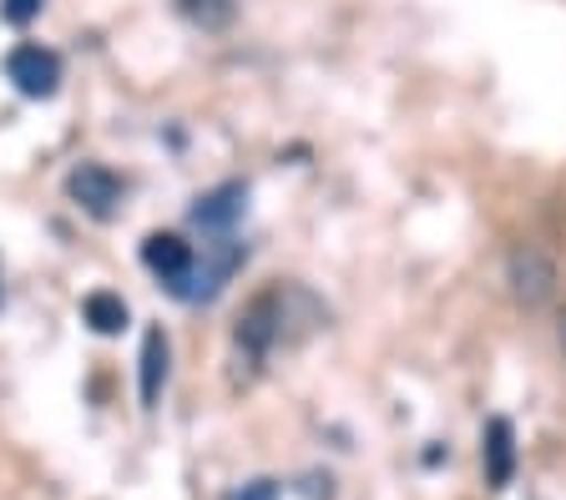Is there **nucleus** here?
I'll return each instance as SVG.
<instances>
[{
    "label": "nucleus",
    "mask_w": 566,
    "mask_h": 500,
    "mask_svg": "<svg viewBox=\"0 0 566 500\" xmlns=\"http://www.w3.org/2000/svg\"><path fill=\"white\" fill-rule=\"evenodd\" d=\"M506 284H511V294H516V304L542 309L546 298L556 294V258L542 243H516V248L506 253Z\"/></svg>",
    "instance_id": "obj_1"
},
{
    "label": "nucleus",
    "mask_w": 566,
    "mask_h": 500,
    "mask_svg": "<svg viewBox=\"0 0 566 500\" xmlns=\"http://www.w3.org/2000/svg\"><path fill=\"white\" fill-rule=\"evenodd\" d=\"M6 76L15 82L21 96H51L61 82V61L41 46H15L11 56H6Z\"/></svg>",
    "instance_id": "obj_2"
},
{
    "label": "nucleus",
    "mask_w": 566,
    "mask_h": 500,
    "mask_svg": "<svg viewBox=\"0 0 566 500\" xmlns=\"http://www.w3.org/2000/svg\"><path fill=\"white\" fill-rule=\"evenodd\" d=\"M71 198L86 208L92 217H112L117 213V198H122V182L106 172V167H96V162H86V167H76L71 172Z\"/></svg>",
    "instance_id": "obj_3"
},
{
    "label": "nucleus",
    "mask_w": 566,
    "mask_h": 500,
    "mask_svg": "<svg viewBox=\"0 0 566 500\" xmlns=\"http://www.w3.org/2000/svg\"><path fill=\"white\" fill-rule=\"evenodd\" d=\"M142 258H147V268H153V274H163L172 288L192 274V248L177 238V233H153V238L142 243Z\"/></svg>",
    "instance_id": "obj_4"
},
{
    "label": "nucleus",
    "mask_w": 566,
    "mask_h": 500,
    "mask_svg": "<svg viewBox=\"0 0 566 500\" xmlns=\"http://www.w3.org/2000/svg\"><path fill=\"white\" fill-rule=\"evenodd\" d=\"M481 460H485V480H491V486H506L511 470H516V435H511L506 419H491V425H485Z\"/></svg>",
    "instance_id": "obj_5"
},
{
    "label": "nucleus",
    "mask_w": 566,
    "mask_h": 500,
    "mask_svg": "<svg viewBox=\"0 0 566 500\" xmlns=\"http://www.w3.org/2000/svg\"><path fill=\"white\" fill-rule=\"evenodd\" d=\"M163 384H167V333L147 329V339H142V400L157 405Z\"/></svg>",
    "instance_id": "obj_6"
},
{
    "label": "nucleus",
    "mask_w": 566,
    "mask_h": 500,
    "mask_svg": "<svg viewBox=\"0 0 566 500\" xmlns=\"http://www.w3.org/2000/svg\"><path fill=\"white\" fill-rule=\"evenodd\" d=\"M82 319L92 323L96 333H122V329H127V304H122L117 294L96 288V294L82 298Z\"/></svg>",
    "instance_id": "obj_7"
},
{
    "label": "nucleus",
    "mask_w": 566,
    "mask_h": 500,
    "mask_svg": "<svg viewBox=\"0 0 566 500\" xmlns=\"http://www.w3.org/2000/svg\"><path fill=\"white\" fill-rule=\"evenodd\" d=\"M238 208H243V188H218V192H208V198L198 203V223L223 227V223H233L238 217Z\"/></svg>",
    "instance_id": "obj_8"
},
{
    "label": "nucleus",
    "mask_w": 566,
    "mask_h": 500,
    "mask_svg": "<svg viewBox=\"0 0 566 500\" xmlns=\"http://www.w3.org/2000/svg\"><path fill=\"white\" fill-rule=\"evenodd\" d=\"M0 15H6L11 25H25V21L41 15V0H0Z\"/></svg>",
    "instance_id": "obj_9"
},
{
    "label": "nucleus",
    "mask_w": 566,
    "mask_h": 500,
    "mask_svg": "<svg viewBox=\"0 0 566 500\" xmlns=\"http://www.w3.org/2000/svg\"><path fill=\"white\" fill-rule=\"evenodd\" d=\"M233 500H273V486L269 480H253V486H243Z\"/></svg>",
    "instance_id": "obj_10"
},
{
    "label": "nucleus",
    "mask_w": 566,
    "mask_h": 500,
    "mask_svg": "<svg viewBox=\"0 0 566 500\" xmlns=\"http://www.w3.org/2000/svg\"><path fill=\"white\" fill-rule=\"evenodd\" d=\"M556 339H562V349H566V309H562V319H556Z\"/></svg>",
    "instance_id": "obj_11"
}]
</instances>
